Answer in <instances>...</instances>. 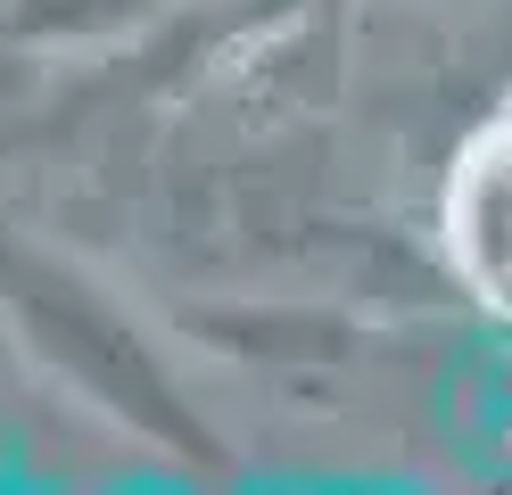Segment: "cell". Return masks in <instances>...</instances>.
I'll return each mask as SVG.
<instances>
[{
	"mask_svg": "<svg viewBox=\"0 0 512 495\" xmlns=\"http://www.w3.org/2000/svg\"><path fill=\"white\" fill-rule=\"evenodd\" d=\"M446 256L479 306L512 322V99L463 141L446 174Z\"/></svg>",
	"mask_w": 512,
	"mask_h": 495,
	"instance_id": "cell-1",
	"label": "cell"
}]
</instances>
